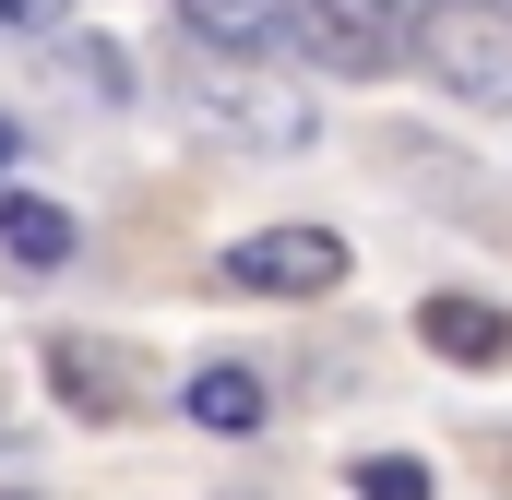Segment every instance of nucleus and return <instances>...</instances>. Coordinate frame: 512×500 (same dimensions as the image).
Here are the masks:
<instances>
[{"mask_svg":"<svg viewBox=\"0 0 512 500\" xmlns=\"http://www.w3.org/2000/svg\"><path fill=\"white\" fill-rule=\"evenodd\" d=\"M298 48L334 84H382V72L417 60V12L405 0H298Z\"/></svg>","mask_w":512,"mask_h":500,"instance_id":"nucleus-2","label":"nucleus"},{"mask_svg":"<svg viewBox=\"0 0 512 500\" xmlns=\"http://www.w3.org/2000/svg\"><path fill=\"white\" fill-rule=\"evenodd\" d=\"M12 155H24V131H12V120H0V179H12Z\"/></svg>","mask_w":512,"mask_h":500,"instance_id":"nucleus-12","label":"nucleus"},{"mask_svg":"<svg viewBox=\"0 0 512 500\" xmlns=\"http://www.w3.org/2000/svg\"><path fill=\"white\" fill-rule=\"evenodd\" d=\"M417 346L453 358V370H512V310H501V298L441 286V298H417Z\"/></svg>","mask_w":512,"mask_h":500,"instance_id":"nucleus-6","label":"nucleus"},{"mask_svg":"<svg viewBox=\"0 0 512 500\" xmlns=\"http://www.w3.org/2000/svg\"><path fill=\"white\" fill-rule=\"evenodd\" d=\"M48 393L84 417V429H120V417H143V358H131L120 334H48Z\"/></svg>","mask_w":512,"mask_h":500,"instance_id":"nucleus-4","label":"nucleus"},{"mask_svg":"<svg viewBox=\"0 0 512 500\" xmlns=\"http://www.w3.org/2000/svg\"><path fill=\"white\" fill-rule=\"evenodd\" d=\"M358 500H429V465L417 453H358Z\"/></svg>","mask_w":512,"mask_h":500,"instance_id":"nucleus-10","label":"nucleus"},{"mask_svg":"<svg viewBox=\"0 0 512 500\" xmlns=\"http://www.w3.org/2000/svg\"><path fill=\"white\" fill-rule=\"evenodd\" d=\"M179 24L215 48V60H274L298 36V0H179Z\"/></svg>","mask_w":512,"mask_h":500,"instance_id":"nucleus-7","label":"nucleus"},{"mask_svg":"<svg viewBox=\"0 0 512 500\" xmlns=\"http://www.w3.org/2000/svg\"><path fill=\"white\" fill-rule=\"evenodd\" d=\"M179 405H191V417H203L215 441H251V429H262V405H274V393H262V381L239 370V358H215V370H191V393H179Z\"/></svg>","mask_w":512,"mask_h":500,"instance_id":"nucleus-9","label":"nucleus"},{"mask_svg":"<svg viewBox=\"0 0 512 500\" xmlns=\"http://www.w3.org/2000/svg\"><path fill=\"white\" fill-rule=\"evenodd\" d=\"M191 120L239 131V143H262V155H298V143H310V96L274 84L262 60H203V72H191Z\"/></svg>","mask_w":512,"mask_h":500,"instance_id":"nucleus-3","label":"nucleus"},{"mask_svg":"<svg viewBox=\"0 0 512 500\" xmlns=\"http://www.w3.org/2000/svg\"><path fill=\"white\" fill-rule=\"evenodd\" d=\"M0 262L60 274V262H72V215H60L48 191H0Z\"/></svg>","mask_w":512,"mask_h":500,"instance_id":"nucleus-8","label":"nucleus"},{"mask_svg":"<svg viewBox=\"0 0 512 500\" xmlns=\"http://www.w3.org/2000/svg\"><path fill=\"white\" fill-rule=\"evenodd\" d=\"M0 24H24V36H48V24H72V0H0Z\"/></svg>","mask_w":512,"mask_h":500,"instance_id":"nucleus-11","label":"nucleus"},{"mask_svg":"<svg viewBox=\"0 0 512 500\" xmlns=\"http://www.w3.org/2000/svg\"><path fill=\"white\" fill-rule=\"evenodd\" d=\"M417 72L453 108L512 120V0H429L417 12Z\"/></svg>","mask_w":512,"mask_h":500,"instance_id":"nucleus-1","label":"nucleus"},{"mask_svg":"<svg viewBox=\"0 0 512 500\" xmlns=\"http://www.w3.org/2000/svg\"><path fill=\"white\" fill-rule=\"evenodd\" d=\"M227 286H251V298H334L346 286V239L334 227H251L227 250Z\"/></svg>","mask_w":512,"mask_h":500,"instance_id":"nucleus-5","label":"nucleus"}]
</instances>
